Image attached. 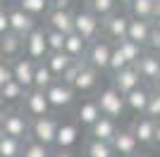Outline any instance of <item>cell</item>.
Segmentation results:
<instances>
[{"mask_svg": "<svg viewBox=\"0 0 160 157\" xmlns=\"http://www.w3.org/2000/svg\"><path fill=\"white\" fill-rule=\"evenodd\" d=\"M96 102H98V107H100V114H103V117H110V119L122 117V112L127 110V107H124V95H122L115 86H108L105 91H100Z\"/></svg>", "mask_w": 160, "mask_h": 157, "instance_id": "1", "label": "cell"}, {"mask_svg": "<svg viewBox=\"0 0 160 157\" xmlns=\"http://www.w3.org/2000/svg\"><path fill=\"white\" fill-rule=\"evenodd\" d=\"M98 31H100V19L91 10L74 12V33H79L86 43H93L98 38Z\"/></svg>", "mask_w": 160, "mask_h": 157, "instance_id": "2", "label": "cell"}, {"mask_svg": "<svg viewBox=\"0 0 160 157\" xmlns=\"http://www.w3.org/2000/svg\"><path fill=\"white\" fill-rule=\"evenodd\" d=\"M24 50H27V57L38 62V59H46L48 55V43H46V29H31V31L24 36Z\"/></svg>", "mask_w": 160, "mask_h": 157, "instance_id": "3", "label": "cell"}, {"mask_svg": "<svg viewBox=\"0 0 160 157\" xmlns=\"http://www.w3.org/2000/svg\"><path fill=\"white\" fill-rule=\"evenodd\" d=\"M31 129L33 140H38L43 145H53L55 143V133H58V121L53 117H33V124L29 126Z\"/></svg>", "mask_w": 160, "mask_h": 157, "instance_id": "4", "label": "cell"}, {"mask_svg": "<svg viewBox=\"0 0 160 157\" xmlns=\"http://www.w3.org/2000/svg\"><path fill=\"white\" fill-rule=\"evenodd\" d=\"M100 26H103V31H105V36H108V38L117 43V40L127 38L129 14H122V12H112V14H108V17H103Z\"/></svg>", "mask_w": 160, "mask_h": 157, "instance_id": "5", "label": "cell"}, {"mask_svg": "<svg viewBox=\"0 0 160 157\" xmlns=\"http://www.w3.org/2000/svg\"><path fill=\"white\" fill-rule=\"evenodd\" d=\"M110 52H112V43H108V40H103V38H96L93 43H91V48L86 50V62L93 67V69L103 72V69H108Z\"/></svg>", "mask_w": 160, "mask_h": 157, "instance_id": "6", "label": "cell"}, {"mask_svg": "<svg viewBox=\"0 0 160 157\" xmlns=\"http://www.w3.org/2000/svg\"><path fill=\"white\" fill-rule=\"evenodd\" d=\"M141 81H143V78H141L139 69H136L134 64H127L124 69H120V72H115V74H112V86L122 93V95H127L129 91L139 88Z\"/></svg>", "mask_w": 160, "mask_h": 157, "instance_id": "7", "label": "cell"}, {"mask_svg": "<svg viewBox=\"0 0 160 157\" xmlns=\"http://www.w3.org/2000/svg\"><path fill=\"white\" fill-rule=\"evenodd\" d=\"M46 98H48V102H50V107L62 110V107H67V105L74 100V88L62 83V81H53V83L46 88Z\"/></svg>", "mask_w": 160, "mask_h": 157, "instance_id": "8", "label": "cell"}, {"mask_svg": "<svg viewBox=\"0 0 160 157\" xmlns=\"http://www.w3.org/2000/svg\"><path fill=\"white\" fill-rule=\"evenodd\" d=\"M110 145H112V152L120 157H132L139 150V140L132 133V129H120L115 133V138L110 140Z\"/></svg>", "mask_w": 160, "mask_h": 157, "instance_id": "9", "label": "cell"}, {"mask_svg": "<svg viewBox=\"0 0 160 157\" xmlns=\"http://www.w3.org/2000/svg\"><path fill=\"white\" fill-rule=\"evenodd\" d=\"M7 19H10V31L22 36V38H24L31 29H36V19H33L31 14H27L24 10H19V7L7 10Z\"/></svg>", "mask_w": 160, "mask_h": 157, "instance_id": "10", "label": "cell"}, {"mask_svg": "<svg viewBox=\"0 0 160 157\" xmlns=\"http://www.w3.org/2000/svg\"><path fill=\"white\" fill-rule=\"evenodd\" d=\"M24 102H27V112L31 117H46L48 110H50L46 91H41V88H29V91L24 93Z\"/></svg>", "mask_w": 160, "mask_h": 157, "instance_id": "11", "label": "cell"}, {"mask_svg": "<svg viewBox=\"0 0 160 157\" xmlns=\"http://www.w3.org/2000/svg\"><path fill=\"white\" fill-rule=\"evenodd\" d=\"M2 133L5 136H12V138H24L29 133V121L24 114L19 112H7L5 117H2Z\"/></svg>", "mask_w": 160, "mask_h": 157, "instance_id": "12", "label": "cell"}, {"mask_svg": "<svg viewBox=\"0 0 160 157\" xmlns=\"http://www.w3.org/2000/svg\"><path fill=\"white\" fill-rule=\"evenodd\" d=\"M48 29H55L60 33H72L74 31V12L67 7V10H60V7H53L50 14H48Z\"/></svg>", "mask_w": 160, "mask_h": 157, "instance_id": "13", "label": "cell"}, {"mask_svg": "<svg viewBox=\"0 0 160 157\" xmlns=\"http://www.w3.org/2000/svg\"><path fill=\"white\" fill-rule=\"evenodd\" d=\"M134 67L139 69L143 81H153L155 83L158 76H160V55H155V52H143Z\"/></svg>", "mask_w": 160, "mask_h": 157, "instance_id": "14", "label": "cell"}, {"mask_svg": "<svg viewBox=\"0 0 160 157\" xmlns=\"http://www.w3.org/2000/svg\"><path fill=\"white\" fill-rule=\"evenodd\" d=\"M33 69H36V62L29 57H19L17 62L12 64V78L17 83H22L24 88H31L33 86Z\"/></svg>", "mask_w": 160, "mask_h": 157, "instance_id": "15", "label": "cell"}, {"mask_svg": "<svg viewBox=\"0 0 160 157\" xmlns=\"http://www.w3.org/2000/svg\"><path fill=\"white\" fill-rule=\"evenodd\" d=\"M132 133L136 136L139 145H151V143H153V138H155V119L141 114V117L132 124Z\"/></svg>", "mask_w": 160, "mask_h": 157, "instance_id": "16", "label": "cell"}, {"mask_svg": "<svg viewBox=\"0 0 160 157\" xmlns=\"http://www.w3.org/2000/svg\"><path fill=\"white\" fill-rule=\"evenodd\" d=\"M96 83H98V69H93V67L84 59L79 74H77V78H74V83H72V88H74V91L86 93V91H93Z\"/></svg>", "mask_w": 160, "mask_h": 157, "instance_id": "17", "label": "cell"}, {"mask_svg": "<svg viewBox=\"0 0 160 157\" xmlns=\"http://www.w3.org/2000/svg\"><path fill=\"white\" fill-rule=\"evenodd\" d=\"M88 129H91V136H93L96 140H105V143H110V140L115 138V133L120 131V129H117V121H115V119L103 117V114H100V117L96 119V121L88 126Z\"/></svg>", "mask_w": 160, "mask_h": 157, "instance_id": "18", "label": "cell"}, {"mask_svg": "<svg viewBox=\"0 0 160 157\" xmlns=\"http://www.w3.org/2000/svg\"><path fill=\"white\" fill-rule=\"evenodd\" d=\"M151 29H153V24H151L148 19H134V17H129L127 38L134 40V43H139V45H146L148 36H151Z\"/></svg>", "mask_w": 160, "mask_h": 157, "instance_id": "19", "label": "cell"}, {"mask_svg": "<svg viewBox=\"0 0 160 157\" xmlns=\"http://www.w3.org/2000/svg\"><path fill=\"white\" fill-rule=\"evenodd\" d=\"M77 138H79V126L77 124H58V133H55V143L60 150H67V148H72L77 143Z\"/></svg>", "mask_w": 160, "mask_h": 157, "instance_id": "20", "label": "cell"}, {"mask_svg": "<svg viewBox=\"0 0 160 157\" xmlns=\"http://www.w3.org/2000/svg\"><path fill=\"white\" fill-rule=\"evenodd\" d=\"M148 95H151V91H146L143 86H139V88H134V91H129L127 95H124V107L132 110V112H136V114H143Z\"/></svg>", "mask_w": 160, "mask_h": 157, "instance_id": "21", "label": "cell"}, {"mask_svg": "<svg viewBox=\"0 0 160 157\" xmlns=\"http://www.w3.org/2000/svg\"><path fill=\"white\" fill-rule=\"evenodd\" d=\"M155 2H158V0H132V2H129V17L151 21L153 14H155Z\"/></svg>", "mask_w": 160, "mask_h": 157, "instance_id": "22", "label": "cell"}, {"mask_svg": "<svg viewBox=\"0 0 160 157\" xmlns=\"http://www.w3.org/2000/svg\"><path fill=\"white\" fill-rule=\"evenodd\" d=\"M86 45H88L86 40L81 38L79 33L72 31V33H67V36H65V48H62V50H65L72 59H81L84 55H86Z\"/></svg>", "mask_w": 160, "mask_h": 157, "instance_id": "23", "label": "cell"}, {"mask_svg": "<svg viewBox=\"0 0 160 157\" xmlns=\"http://www.w3.org/2000/svg\"><path fill=\"white\" fill-rule=\"evenodd\" d=\"M115 48L120 50V55L124 59H127V64H136L139 62V57L143 55V45H139V43H134V40L129 38H122L115 43Z\"/></svg>", "mask_w": 160, "mask_h": 157, "instance_id": "24", "label": "cell"}, {"mask_svg": "<svg viewBox=\"0 0 160 157\" xmlns=\"http://www.w3.org/2000/svg\"><path fill=\"white\" fill-rule=\"evenodd\" d=\"M22 45H24V38L17 36V33H12V31H7V33L0 36V52H2L5 57H17Z\"/></svg>", "mask_w": 160, "mask_h": 157, "instance_id": "25", "label": "cell"}, {"mask_svg": "<svg viewBox=\"0 0 160 157\" xmlns=\"http://www.w3.org/2000/svg\"><path fill=\"white\" fill-rule=\"evenodd\" d=\"M72 62H74V59L69 57L65 50H60V52H48V55H46V67L55 74V76H62V72H65Z\"/></svg>", "mask_w": 160, "mask_h": 157, "instance_id": "26", "label": "cell"}, {"mask_svg": "<svg viewBox=\"0 0 160 157\" xmlns=\"http://www.w3.org/2000/svg\"><path fill=\"white\" fill-rule=\"evenodd\" d=\"M77 117H79V121L84 126H91L96 121V119L100 117V107L96 100H86V102L79 105V112H77Z\"/></svg>", "mask_w": 160, "mask_h": 157, "instance_id": "27", "label": "cell"}, {"mask_svg": "<svg viewBox=\"0 0 160 157\" xmlns=\"http://www.w3.org/2000/svg\"><path fill=\"white\" fill-rule=\"evenodd\" d=\"M53 81H55V74L46 67V62H36V69H33V86H31V88L46 91Z\"/></svg>", "mask_w": 160, "mask_h": 157, "instance_id": "28", "label": "cell"}, {"mask_svg": "<svg viewBox=\"0 0 160 157\" xmlns=\"http://www.w3.org/2000/svg\"><path fill=\"white\" fill-rule=\"evenodd\" d=\"M22 140L12 136H0V157H22Z\"/></svg>", "mask_w": 160, "mask_h": 157, "instance_id": "29", "label": "cell"}, {"mask_svg": "<svg viewBox=\"0 0 160 157\" xmlns=\"http://www.w3.org/2000/svg\"><path fill=\"white\" fill-rule=\"evenodd\" d=\"M24 93L27 88L22 83H17L14 78H10L5 86H0V95L5 98V102H17V100H24Z\"/></svg>", "mask_w": 160, "mask_h": 157, "instance_id": "30", "label": "cell"}, {"mask_svg": "<svg viewBox=\"0 0 160 157\" xmlns=\"http://www.w3.org/2000/svg\"><path fill=\"white\" fill-rule=\"evenodd\" d=\"M91 2V12L98 17V19H103V17H108V14H112L115 12V7H117V2L115 0H88Z\"/></svg>", "mask_w": 160, "mask_h": 157, "instance_id": "31", "label": "cell"}, {"mask_svg": "<svg viewBox=\"0 0 160 157\" xmlns=\"http://www.w3.org/2000/svg\"><path fill=\"white\" fill-rule=\"evenodd\" d=\"M86 155L88 157H112L115 152H112V145L110 143H105V140H91L88 143V148H86Z\"/></svg>", "mask_w": 160, "mask_h": 157, "instance_id": "32", "label": "cell"}, {"mask_svg": "<svg viewBox=\"0 0 160 157\" xmlns=\"http://www.w3.org/2000/svg\"><path fill=\"white\" fill-rule=\"evenodd\" d=\"M48 5H50V0H19V10H24L27 14H31V17H36V14H43L48 10Z\"/></svg>", "mask_w": 160, "mask_h": 157, "instance_id": "33", "label": "cell"}, {"mask_svg": "<svg viewBox=\"0 0 160 157\" xmlns=\"http://www.w3.org/2000/svg\"><path fill=\"white\" fill-rule=\"evenodd\" d=\"M46 43H48V52H60L65 48V33L55 31V29H46Z\"/></svg>", "mask_w": 160, "mask_h": 157, "instance_id": "34", "label": "cell"}, {"mask_svg": "<svg viewBox=\"0 0 160 157\" xmlns=\"http://www.w3.org/2000/svg\"><path fill=\"white\" fill-rule=\"evenodd\" d=\"M143 114L151 117V119H155V121H160V91H151Z\"/></svg>", "mask_w": 160, "mask_h": 157, "instance_id": "35", "label": "cell"}, {"mask_svg": "<svg viewBox=\"0 0 160 157\" xmlns=\"http://www.w3.org/2000/svg\"><path fill=\"white\" fill-rule=\"evenodd\" d=\"M22 157H50V152H48V145L31 140V143H27L22 148Z\"/></svg>", "mask_w": 160, "mask_h": 157, "instance_id": "36", "label": "cell"}, {"mask_svg": "<svg viewBox=\"0 0 160 157\" xmlns=\"http://www.w3.org/2000/svg\"><path fill=\"white\" fill-rule=\"evenodd\" d=\"M124 67H127V59L122 57L120 50L112 45V52H110V62H108V69L115 74V72H120V69H124Z\"/></svg>", "mask_w": 160, "mask_h": 157, "instance_id": "37", "label": "cell"}, {"mask_svg": "<svg viewBox=\"0 0 160 157\" xmlns=\"http://www.w3.org/2000/svg\"><path fill=\"white\" fill-rule=\"evenodd\" d=\"M10 78H12V67L7 62H0V86H5Z\"/></svg>", "mask_w": 160, "mask_h": 157, "instance_id": "38", "label": "cell"}, {"mask_svg": "<svg viewBox=\"0 0 160 157\" xmlns=\"http://www.w3.org/2000/svg\"><path fill=\"white\" fill-rule=\"evenodd\" d=\"M151 50H160V31L158 29H151V36H148V43H146Z\"/></svg>", "mask_w": 160, "mask_h": 157, "instance_id": "39", "label": "cell"}, {"mask_svg": "<svg viewBox=\"0 0 160 157\" xmlns=\"http://www.w3.org/2000/svg\"><path fill=\"white\" fill-rule=\"evenodd\" d=\"M10 31V19H7V10L0 7V36Z\"/></svg>", "mask_w": 160, "mask_h": 157, "instance_id": "40", "label": "cell"}, {"mask_svg": "<svg viewBox=\"0 0 160 157\" xmlns=\"http://www.w3.org/2000/svg\"><path fill=\"white\" fill-rule=\"evenodd\" d=\"M153 143L160 145V121H155V138H153Z\"/></svg>", "mask_w": 160, "mask_h": 157, "instance_id": "41", "label": "cell"}, {"mask_svg": "<svg viewBox=\"0 0 160 157\" xmlns=\"http://www.w3.org/2000/svg\"><path fill=\"white\" fill-rule=\"evenodd\" d=\"M151 24H153V29H158V31H160V12L155 14L153 19H151Z\"/></svg>", "mask_w": 160, "mask_h": 157, "instance_id": "42", "label": "cell"}, {"mask_svg": "<svg viewBox=\"0 0 160 157\" xmlns=\"http://www.w3.org/2000/svg\"><path fill=\"white\" fill-rule=\"evenodd\" d=\"M50 157H74V155H69L67 150H60V152H55V155H50Z\"/></svg>", "mask_w": 160, "mask_h": 157, "instance_id": "43", "label": "cell"}, {"mask_svg": "<svg viewBox=\"0 0 160 157\" xmlns=\"http://www.w3.org/2000/svg\"><path fill=\"white\" fill-rule=\"evenodd\" d=\"M2 110H5V98L0 95V114H2Z\"/></svg>", "mask_w": 160, "mask_h": 157, "instance_id": "44", "label": "cell"}, {"mask_svg": "<svg viewBox=\"0 0 160 157\" xmlns=\"http://www.w3.org/2000/svg\"><path fill=\"white\" fill-rule=\"evenodd\" d=\"M115 2H117V5H127V7H129V2H132V0H115Z\"/></svg>", "mask_w": 160, "mask_h": 157, "instance_id": "45", "label": "cell"}, {"mask_svg": "<svg viewBox=\"0 0 160 157\" xmlns=\"http://www.w3.org/2000/svg\"><path fill=\"white\" fill-rule=\"evenodd\" d=\"M0 136H2V114H0Z\"/></svg>", "mask_w": 160, "mask_h": 157, "instance_id": "46", "label": "cell"}, {"mask_svg": "<svg viewBox=\"0 0 160 157\" xmlns=\"http://www.w3.org/2000/svg\"><path fill=\"white\" fill-rule=\"evenodd\" d=\"M155 88H158V91H160V76H158V81H155Z\"/></svg>", "mask_w": 160, "mask_h": 157, "instance_id": "47", "label": "cell"}, {"mask_svg": "<svg viewBox=\"0 0 160 157\" xmlns=\"http://www.w3.org/2000/svg\"><path fill=\"white\" fill-rule=\"evenodd\" d=\"M132 157H148V155H141V152H139V155H136V152H134V155Z\"/></svg>", "mask_w": 160, "mask_h": 157, "instance_id": "48", "label": "cell"}, {"mask_svg": "<svg viewBox=\"0 0 160 157\" xmlns=\"http://www.w3.org/2000/svg\"><path fill=\"white\" fill-rule=\"evenodd\" d=\"M0 7H5V0H0Z\"/></svg>", "mask_w": 160, "mask_h": 157, "instance_id": "49", "label": "cell"}, {"mask_svg": "<svg viewBox=\"0 0 160 157\" xmlns=\"http://www.w3.org/2000/svg\"><path fill=\"white\" fill-rule=\"evenodd\" d=\"M50 2H53V0H50Z\"/></svg>", "mask_w": 160, "mask_h": 157, "instance_id": "50", "label": "cell"}]
</instances>
